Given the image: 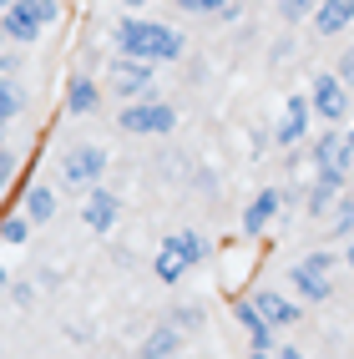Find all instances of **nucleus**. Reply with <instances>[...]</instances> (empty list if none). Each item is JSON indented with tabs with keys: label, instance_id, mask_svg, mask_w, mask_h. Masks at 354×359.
<instances>
[{
	"label": "nucleus",
	"instance_id": "7c9ffc66",
	"mask_svg": "<svg viewBox=\"0 0 354 359\" xmlns=\"http://www.w3.org/2000/svg\"><path fill=\"white\" fill-rule=\"evenodd\" d=\"M122 6H132V11H137V6H152V0H122Z\"/></svg>",
	"mask_w": 354,
	"mask_h": 359
},
{
	"label": "nucleus",
	"instance_id": "9b49d317",
	"mask_svg": "<svg viewBox=\"0 0 354 359\" xmlns=\"http://www.w3.org/2000/svg\"><path fill=\"white\" fill-rule=\"evenodd\" d=\"M314 167H319V172H344V177H349V167H354L349 142H344L339 132H324L319 147H314Z\"/></svg>",
	"mask_w": 354,
	"mask_h": 359
},
{
	"label": "nucleus",
	"instance_id": "a878e982",
	"mask_svg": "<svg viewBox=\"0 0 354 359\" xmlns=\"http://www.w3.org/2000/svg\"><path fill=\"white\" fill-rule=\"evenodd\" d=\"M203 324V309L198 304H177V329H198Z\"/></svg>",
	"mask_w": 354,
	"mask_h": 359
},
{
	"label": "nucleus",
	"instance_id": "dca6fc26",
	"mask_svg": "<svg viewBox=\"0 0 354 359\" xmlns=\"http://www.w3.org/2000/svg\"><path fill=\"white\" fill-rule=\"evenodd\" d=\"M182 349V334H177V324H162V329H152L147 339H142V359H172Z\"/></svg>",
	"mask_w": 354,
	"mask_h": 359
},
{
	"label": "nucleus",
	"instance_id": "2f4dec72",
	"mask_svg": "<svg viewBox=\"0 0 354 359\" xmlns=\"http://www.w3.org/2000/svg\"><path fill=\"white\" fill-rule=\"evenodd\" d=\"M344 258H349V269H354V243H349V253H344Z\"/></svg>",
	"mask_w": 354,
	"mask_h": 359
},
{
	"label": "nucleus",
	"instance_id": "423d86ee",
	"mask_svg": "<svg viewBox=\"0 0 354 359\" xmlns=\"http://www.w3.org/2000/svg\"><path fill=\"white\" fill-rule=\"evenodd\" d=\"M289 278H294V289H299L304 304H324V299H329V258H324V253L294 263Z\"/></svg>",
	"mask_w": 354,
	"mask_h": 359
},
{
	"label": "nucleus",
	"instance_id": "4468645a",
	"mask_svg": "<svg viewBox=\"0 0 354 359\" xmlns=\"http://www.w3.org/2000/svg\"><path fill=\"white\" fill-rule=\"evenodd\" d=\"M273 212H278V187H264V193H258V198L243 208V233L258 238V233L273 223Z\"/></svg>",
	"mask_w": 354,
	"mask_h": 359
},
{
	"label": "nucleus",
	"instance_id": "b1692460",
	"mask_svg": "<svg viewBox=\"0 0 354 359\" xmlns=\"http://www.w3.org/2000/svg\"><path fill=\"white\" fill-rule=\"evenodd\" d=\"M319 0H278V15L283 20H304V15H314Z\"/></svg>",
	"mask_w": 354,
	"mask_h": 359
},
{
	"label": "nucleus",
	"instance_id": "c756f323",
	"mask_svg": "<svg viewBox=\"0 0 354 359\" xmlns=\"http://www.w3.org/2000/svg\"><path fill=\"white\" fill-rule=\"evenodd\" d=\"M6 283H11V273H6V263H0V289H6Z\"/></svg>",
	"mask_w": 354,
	"mask_h": 359
},
{
	"label": "nucleus",
	"instance_id": "4be33fe9",
	"mask_svg": "<svg viewBox=\"0 0 354 359\" xmlns=\"http://www.w3.org/2000/svg\"><path fill=\"white\" fill-rule=\"evenodd\" d=\"M31 218H26V212H15V218H6V223H0V243H26V238H31Z\"/></svg>",
	"mask_w": 354,
	"mask_h": 359
},
{
	"label": "nucleus",
	"instance_id": "6e6552de",
	"mask_svg": "<svg viewBox=\"0 0 354 359\" xmlns=\"http://www.w3.org/2000/svg\"><path fill=\"white\" fill-rule=\"evenodd\" d=\"M152 61H142V56H116V66H111V91L116 97H142V91L152 86Z\"/></svg>",
	"mask_w": 354,
	"mask_h": 359
},
{
	"label": "nucleus",
	"instance_id": "ddd939ff",
	"mask_svg": "<svg viewBox=\"0 0 354 359\" xmlns=\"http://www.w3.org/2000/svg\"><path fill=\"white\" fill-rule=\"evenodd\" d=\"M253 309H258V314H264L273 329H289V324H299V314H304L294 299H283V294H273V289H268V294H258Z\"/></svg>",
	"mask_w": 354,
	"mask_h": 359
},
{
	"label": "nucleus",
	"instance_id": "aec40b11",
	"mask_svg": "<svg viewBox=\"0 0 354 359\" xmlns=\"http://www.w3.org/2000/svg\"><path fill=\"white\" fill-rule=\"evenodd\" d=\"M20 111H26V91H20V81L0 76V127H11Z\"/></svg>",
	"mask_w": 354,
	"mask_h": 359
},
{
	"label": "nucleus",
	"instance_id": "473e14b6",
	"mask_svg": "<svg viewBox=\"0 0 354 359\" xmlns=\"http://www.w3.org/2000/svg\"><path fill=\"white\" fill-rule=\"evenodd\" d=\"M344 142H349V152H354V127H349V137H344Z\"/></svg>",
	"mask_w": 354,
	"mask_h": 359
},
{
	"label": "nucleus",
	"instance_id": "412c9836",
	"mask_svg": "<svg viewBox=\"0 0 354 359\" xmlns=\"http://www.w3.org/2000/svg\"><path fill=\"white\" fill-rule=\"evenodd\" d=\"M152 273H157V283H182L187 258H182L172 243H162V248H157V263H152Z\"/></svg>",
	"mask_w": 354,
	"mask_h": 359
},
{
	"label": "nucleus",
	"instance_id": "9d476101",
	"mask_svg": "<svg viewBox=\"0 0 354 359\" xmlns=\"http://www.w3.org/2000/svg\"><path fill=\"white\" fill-rule=\"evenodd\" d=\"M309 116H314V107H309V97H289L283 102V116H278V147H294V142H304V132H309Z\"/></svg>",
	"mask_w": 354,
	"mask_h": 359
},
{
	"label": "nucleus",
	"instance_id": "f8f14e48",
	"mask_svg": "<svg viewBox=\"0 0 354 359\" xmlns=\"http://www.w3.org/2000/svg\"><path fill=\"white\" fill-rule=\"evenodd\" d=\"M354 20V0H319L314 6V31L319 36H339Z\"/></svg>",
	"mask_w": 354,
	"mask_h": 359
},
{
	"label": "nucleus",
	"instance_id": "72a5a7b5",
	"mask_svg": "<svg viewBox=\"0 0 354 359\" xmlns=\"http://www.w3.org/2000/svg\"><path fill=\"white\" fill-rule=\"evenodd\" d=\"M6 6H11V0H0V11H6Z\"/></svg>",
	"mask_w": 354,
	"mask_h": 359
},
{
	"label": "nucleus",
	"instance_id": "20e7f679",
	"mask_svg": "<svg viewBox=\"0 0 354 359\" xmlns=\"http://www.w3.org/2000/svg\"><path fill=\"white\" fill-rule=\"evenodd\" d=\"M102 172H107V152L97 147V142H81V147H71L66 162H61L66 187H81V193H86V187H97Z\"/></svg>",
	"mask_w": 354,
	"mask_h": 359
},
{
	"label": "nucleus",
	"instance_id": "39448f33",
	"mask_svg": "<svg viewBox=\"0 0 354 359\" xmlns=\"http://www.w3.org/2000/svg\"><path fill=\"white\" fill-rule=\"evenodd\" d=\"M309 107L324 116V122H339L349 111V86L339 81V71H319L314 86H309Z\"/></svg>",
	"mask_w": 354,
	"mask_h": 359
},
{
	"label": "nucleus",
	"instance_id": "0eeeda50",
	"mask_svg": "<svg viewBox=\"0 0 354 359\" xmlns=\"http://www.w3.org/2000/svg\"><path fill=\"white\" fill-rule=\"evenodd\" d=\"M81 218H86V228L91 233H111L116 228V218H122V203H116V193L111 187H86V203H81Z\"/></svg>",
	"mask_w": 354,
	"mask_h": 359
},
{
	"label": "nucleus",
	"instance_id": "f704fd0d",
	"mask_svg": "<svg viewBox=\"0 0 354 359\" xmlns=\"http://www.w3.org/2000/svg\"><path fill=\"white\" fill-rule=\"evenodd\" d=\"M0 41H6V26H0Z\"/></svg>",
	"mask_w": 354,
	"mask_h": 359
},
{
	"label": "nucleus",
	"instance_id": "c85d7f7f",
	"mask_svg": "<svg viewBox=\"0 0 354 359\" xmlns=\"http://www.w3.org/2000/svg\"><path fill=\"white\" fill-rule=\"evenodd\" d=\"M15 66H20L15 56H6V51H0V76H15Z\"/></svg>",
	"mask_w": 354,
	"mask_h": 359
},
{
	"label": "nucleus",
	"instance_id": "f3484780",
	"mask_svg": "<svg viewBox=\"0 0 354 359\" xmlns=\"http://www.w3.org/2000/svg\"><path fill=\"white\" fill-rule=\"evenodd\" d=\"M97 97H102V91H97V81H91V76H71V81H66V111H71V116L97 111Z\"/></svg>",
	"mask_w": 354,
	"mask_h": 359
},
{
	"label": "nucleus",
	"instance_id": "f257e3e1",
	"mask_svg": "<svg viewBox=\"0 0 354 359\" xmlns=\"http://www.w3.org/2000/svg\"><path fill=\"white\" fill-rule=\"evenodd\" d=\"M116 51H122V56H142L152 66H168V61L182 56V36L172 26H162V20L127 15L122 26H116Z\"/></svg>",
	"mask_w": 354,
	"mask_h": 359
},
{
	"label": "nucleus",
	"instance_id": "a211bd4d",
	"mask_svg": "<svg viewBox=\"0 0 354 359\" xmlns=\"http://www.w3.org/2000/svg\"><path fill=\"white\" fill-rule=\"evenodd\" d=\"M339 187H344V172H319L314 177V187H309V212H314V218L339 203Z\"/></svg>",
	"mask_w": 354,
	"mask_h": 359
},
{
	"label": "nucleus",
	"instance_id": "2eb2a0df",
	"mask_svg": "<svg viewBox=\"0 0 354 359\" xmlns=\"http://www.w3.org/2000/svg\"><path fill=\"white\" fill-rule=\"evenodd\" d=\"M20 212H26L36 228H41V223H51V218H56V193H51L46 182L26 187V198H20Z\"/></svg>",
	"mask_w": 354,
	"mask_h": 359
},
{
	"label": "nucleus",
	"instance_id": "7ed1b4c3",
	"mask_svg": "<svg viewBox=\"0 0 354 359\" xmlns=\"http://www.w3.org/2000/svg\"><path fill=\"white\" fill-rule=\"evenodd\" d=\"M116 127H122L127 137H162L177 127V107L172 102H157V97H132V107L116 111Z\"/></svg>",
	"mask_w": 354,
	"mask_h": 359
},
{
	"label": "nucleus",
	"instance_id": "6ab92c4d",
	"mask_svg": "<svg viewBox=\"0 0 354 359\" xmlns=\"http://www.w3.org/2000/svg\"><path fill=\"white\" fill-rule=\"evenodd\" d=\"M168 243L187 258V269H198V263L207 258V238H203L198 228H177V233H168Z\"/></svg>",
	"mask_w": 354,
	"mask_h": 359
},
{
	"label": "nucleus",
	"instance_id": "f03ea898",
	"mask_svg": "<svg viewBox=\"0 0 354 359\" xmlns=\"http://www.w3.org/2000/svg\"><path fill=\"white\" fill-rule=\"evenodd\" d=\"M56 15H61L56 0H11V6L0 11V26H6V41L31 46V41L46 36V26H56Z\"/></svg>",
	"mask_w": 354,
	"mask_h": 359
},
{
	"label": "nucleus",
	"instance_id": "bb28decb",
	"mask_svg": "<svg viewBox=\"0 0 354 359\" xmlns=\"http://www.w3.org/2000/svg\"><path fill=\"white\" fill-rule=\"evenodd\" d=\"M11 177H15V157H11L6 147H0V193L11 187Z\"/></svg>",
	"mask_w": 354,
	"mask_h": 359
},
{
	"label": "nucleus",
	"instance_id": "393cba45",
	"mask_svg": "<svg viewBox=\"0 0 354 359\" xmlns=\"http://www.w3.org/2000/svg\"><path fill=\"white\" fill-rule=\"evenodd\" d=\"M177 6H182L187 15H218V11L228 6V0H177Z\"/></svg>",
	"mask_w": 354,
	"mask_h": 359
},
{
	"label": "nucleus",
	"instance_id": "cd10ccee",
	"mask_svg": "<svg viewBox=\"0 0 354 359\" xmlns=\"http://www.w3.org/2000/svg\"><path fill=\"white\" fill-rule=\"evenodd\" d=\"M339 81H344V86H354V51H344V56H339Z\"/></svg>",
	"mask_w": 354,
	"mask_h": 359
},
{
	"label": "nucleus",
	"instance_id": "1a4fd4ad",
	"mask_svg": "<svg viewBox=\"0 0 354 359\" xmlns=\"http://www.w3.org/2000/svg\"><path fill=\"white\" fill-rule=\"evenodd\" d=\"M233 314H238V324L248 329V344H253V354H278V329H273V324H268V319L253 309V299H248V304H238Z\"/></svg>",
	"mask_w": 354,
	"mask_h": 359
},
{
	"label": "nucleus",
	"instance_id": "5701e85b",
	"mask_svg": "<svg viewBox=\"0 0 354 359\" xmlns=\"http://www.w3.org/2000/svg\"><path fill=\"white\" fill-rule=\"evenodd\" d=\"M334 238H354V198H344L339 208H334V228H329Z\"/></svg>",
	"mask_w": 354,
	"mask_h": 359
}]
</instances>
